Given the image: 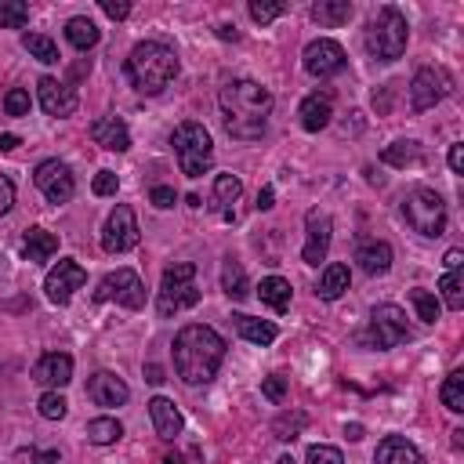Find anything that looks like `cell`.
<instances>
[{
  "instance_id": "obj_31",
  "label": "cell",
  "mask_w": 464,
  "mask_h": 464,
  "mask_svg": "<svg viewBox=\"0 0 464 464\" xmlns=\"http://www.w3.org/2000/svg\"><path fill=\"white\" fill-rule=\"evenodd\" d=\"M381 160H384L388 167H410V163H417V160H420V145H417V141H410V138L392 141V145L381 152Z\"/></svg>"
},
{
  "instance_id": "obj_40",
  "label": "cell",
  "mask_w": 464,
  "mask_h": 464,
  "mask_svg": "<svg viewBox=\"0 0 464 464\" xmlns=\"http://www.w3.org/2000/svg\"><path fill=\"white\" fill-rule=\"evenodd\" d=\"M36 410H40V417H47V420H62L65 410H69V402H65V395H58V392H44L40 402H36Z\"/></svg>"
},
{
  "instance_id": "obj_54",
  "label": "cell",
  "mask_w": 464,
  "mask_h": 464,
  "mask_svg": "<svg viewBox=\"0 0 464 464\" xmlns=\"http://www.w3.org/2000/svg\"><path fill=\"white\" fill-rule=\"evenodd\" d=\"M18 149V134H0V152H11Z\"/></svg>"
},
{
  "instance_id": "obj_30",
  "label": "cell",
  "mask_w": 464,
  "mask_h": 464,
  "mask_svg": "<svg viewBox=\"0 0 464 464\" xmlns=\"http://www.w3.org/2000/svg\"><path fill=\"white\" fill-rule=\"evenodd\" d=\"M239 192H243V181H239L236 174H218V178H214V199H218L225 221H232V210H228V207L239 199Z\"/></svg>"
},
{
  "instance_id": "obj_9",
  "label": "cell",
  "mask_w": 464,
  "mask_h": 464,
  "mask_svg": "<svg viewBox=\"0 0 464 464\" xmlns=\"http://www.w3.org/2000/svg\"><path fill=\"white\" fill-rule=\"evenodd\" d=\"M370 341L373 348H395L402 341H410V323H406V312L399 304H377L370 312Z\"/></svg>"
},
{
  "instance_id": "obj_37",
  "label": "cell",
  "mask_w": 464,
  "mask_h": 464,
  "mask_svg": "<svg viewBox=\"0 0 464 464\" xmlns=\"http://www.w3.org/2000/svg\"><path fill=\"white\" fill-rule=\"evenodd\" d=\"M410 301H413V308H417V319H424V323H435L439 319V301H435V294L431 290H424V286H413L410 290Z\"/></svg>"
},
{
  "instance_id": "obj_10",
  "label": "cell",
  "mask_w": 464,
  "mask_h": 464,
  "mask_svg": "<svg viewBox=\"0 0 464 464\" xmlns=\"http://www.w3.org/2000/svg\"><path fill=\"white\" fill-rule=\"evenodd\" d=\"M450 87H453V80H450L446 69H431V65H424V69L413 72V83H410V105H413L417 112H424V109L439 105V102L450 94Z\"/></svg>"
},
{
  "instance_id": "obj_29",
  "label": "cell",
  "mask_w": 464,
  "mask_h": 464,
  "mask_svg": "<svg viewBox=\"0 0 464 464\" xmlns=\"http://www.w3.org/2000/svg\"><path fill=\"white\" fill-rule=\"evenodd\" d=\"M312 18L319 25H344L352 18V4L348 0H319V4H312Z\"/></svg>"
},
{
  "instance_id": "obj_46",
  "label": "cell",
  "mask_w": 464,
  "mask_h": 464,
  "mask_svg": "<svg viewBox=\"0 0 464 464\" xmlns=\"http://www.w3.org/2000/svg\"><path fill=\"white\" fill-rule=\"evenodd\" d=\"M149 203H152V207H160V210H167V207H174V203H178V192H174L170 185H156V188L149 192Z\"/></svg>"
},
{
  "instance_id": "obj_4",
  "label": "cell",
  "mask_w": 464,
  "mask_h": 464,
  "mask_svg": "<svg viewBox=\"0 0 464 464\" xmlns=\"http://www.w3.org/2000/svg\"><path fill=\"white\" fill-rule=\"evenodd\" d=\"M406 40H410V25H406L402 11L392 7V4L381 7V11L370 18V25H366V51H370V58H377V62H395V58H402Z\"/></svg>"
},
{
  "instance_id": "obj_6",
  "label": "cell",
  "mask_w": 464,
  "mask_h": 464,
  "mask_svg": "<svg viewBox=\"0 0 464 464\" xmlns=\"http://www.w3.org/2000/svg\"><path fill=\"white\" fill-rule=\"evenodd\" d=\"M199 304V290H196V265L192 261H174L163 268V283H160V315H174L181 308Z\"/></svg>"
},
{
  "instance_id": "obj_50",
  "label": "cell",
  "mask_w": 464,
  "mask_h": 464,
  "mask_svg": "<svg viewBox=\"0 0 464 464\" xmlns=\"http://www.w3.org/2000/svg\"><path fill=\"white\" fill-rule=\"evenodd\" d=\"M450 167H453L457 174L464 170V145H460V141H457V145H450Z\"/></svg>"
},
{
  "instance_id": "obj_2",
  "label": "cell",
  "mask_w": 464,
  "mask_h": 464,
  "mask_svg": "<svg viewBox=\"0 0 464 464\" xmlns=\"http://www.w3.org/2000/svg\"><path fill=\"white\" fill-rule=\"evenodd\" d=\"M221 112L225 127L239 141H254L265 134V120L272 112V94L257 80H232L221 87Z\"/></svg>"
},
{
  "instance_id": "obj_5",
  "label": "cell",
  "mask_w": 464,
  "mask_h": 464,
  "mask_svg": "<svg viewBox=\"0 0 464 464\" xmlns=\"http://www.w3.org/2000/svg\"><path fill=\"white\" fill-rule=\"evenodd\" d=\"M170 145L178 152L181 174L199 178V174L210 170V163H214V141H210V134H207L203 123H192V120L188 123H178L174 134H170Z\"/></svg>"
},
{
  "instance_id": "obj_33",
  "label": "cell",
  "mask_w": 464,
  "mask_h": 464,
  "mask_svg": "<svg viewBox=\"0 0 464 464\" xmlns=\"http://www.w3.org/2000/svg\"><path fill=\"white\" fill-rule=\"evenodd\" d=\"M120 435H123V428H120V420H112V417H94V420H87V439H91L94 446H112Z\"/></svg>"
},
{
  "instance_id": "obj_38",
  "label": "cell",
  "mask_w": 464,
  "mask_h": 464,
  "mask_svg": "<svg viewBox=\"0 0 464 464\" xmlns=\"http://www.w3.org/2000/svg\"><path fill=\"white\" fill-rule=\"evenodd\" d=\"M29 22V4L22 0H0V29H22Z\"/></svg>"
},
{
  "instance_id": "obj_25",
  "label": "cell",
  "mask_w": 464,
  "mask_h": 464,
  "mask_svg": "<svg viewBox=\"0 0 464 464\" xmlns=\"http://www.w3.org/2000/svg\"><path fill=\"white\" fill-rule=\"evenodd\" d=\"M348 283H352V272H348V265H341V261H334V265H326L323 268V276H319V286H315V294L323 297V301H337L344 290H348Z\"/></svg>"
},
{
  "instance_id": "obj_47",
  "label": "cell",
  "mask_w": 464,
  "mask_h": 464,
  "mask_svg": "<svg viewBox=\"0 0 464 464\" xmlns=\"http://www.w3.org/2000/svg\"><path fill=\"white\" fill-rule=\"evenodd\" d=\"M25 464H58V450H29L22 453Z\"/></svg>"
},
{
  "instance_id": "obj_19",
  "label": "cell",
  "mask_w": 464,
  "mask_h": 464,
  "mask_svg": "<svg viewBox=\"0 0 464 464\" xmlns=\"http://www.w3.org/2000/svg\"><path fill=\"white\" fill-rule=\"evenodd\" d=\"M87 395H91L98 406H123V402L130 399V388H127L116 373L98 370V373L87 381Z\"/></svg>"
},
{
  "instance_id": "obj_45",
  "label": "cell",
  "mask_w": 464,
  "mask_h": 464,
  "mask_svg": "<svg viewBox=\"0 0 464 464\" xmlns=\"http://www.w3.org/2000/svg\"><path fill=\"white\" fill-rule=\"evenodd\" d=\"M91 188H94V196H116L120 178H116L112 170H98V174H94V181H91Z\"/></svg>"
},
{
  "instance_id": "obj_55",
  "label": "cell",
  "mask_w": 464,
  "mask_h": 464,
  "mask_svg": "<svg viewBox=\"0 0 464 464\" xmlns=\"http://www.w3.org/2000/svg\"><path fill=\"white\" fill-rule=\"evenodd\" d=\"M145 381H149V384H160V381H163V370H160V366H145Z\"/></svg>"
},
{
  "instance_id": "obj_57",
  "label": "cell",
  "mask_w": 464,
  "mask_h": 464,
  "mask_svg": "<svg viewBox=\"0 0 464 464\" xmlns=\"http://www.w3.org/2000/svg\"><path fill=\"white\" fill-rule=\"evenodd\" d=\"M276 464H294V457H279V460H276Z\"/></svg>"
},
{
  "instance_id": "obj_49",
  "label": "cell",
  "mask_w": 464,
  "mask_h": 464,
  "mask_svg": "<svg viewBox=\"0 0 464 464\" xmlns=\"http://www.w3.org/2000/svg\"><path fill=\"white\" fill-rule=\"evenodd\" d=\"M11 203H14V185H11V178L0 174V214H7Z\"/></svg>"
},
{
  "instance_id": "obj_17",
  "label": "cell",
  "mask_w": 464,
  "mask_h": 464,
  "mask_svg": "<svg viewBox=\"0 0 464 464\" xmlns=\"http://www.w3.org/2000/svg\"><path fill=\"white\" fill-rule=\"evenodd\" d=\"M33 381H40L44 388H65L72 381V355H65V352L40 355V362L33 366Z\"/></svg>"
},
{
  "instance_id": "obj_53",
  "label": "cell",
  "mask_w": 464,
  "mask_h": 464,
  "mask_svg": "<svg viewBox=\"0 0 464 464\" xmlns=\"http://www.w3.org/2000/svg\"><path fill=\"white\" fill-rule=\"evenodd\" d=\"M344 435H348L352 442H359V439H362V424H359V420H352V424H344Z\"/></svg>"
},
{
  "instance_id": "obj_43",
  "label": "cell",
  "mask_w": 464,
  "mask_h": 464,
  "mask_svg": "<svg viewBox=\"0 0 464 464\" xmlns=\"http://www.w3.org/2000/svg\"><path fill=\"white\" fill-rule=\"evenodd\" d=\"M261 395H265L268 402H283V399H286V377H283V373L265 377V381H261Z\"/></svg>"
},
{
  "instance_id": "obj_26",
  "label": "cell",
  "mask_w": 464,
  "mask_h": 464,
  "mask_svg": "<svg viewBox=\"0 0 464 464\" xmlns=\"http://www.w3.org/2000/svg\"><path fill=\"white\" fill-rule=\"evenodd\" d=\"M232 319H236L239 337H246V341H254V344H261V348H265V344H272V341H276V334H279L268 319H254V315H243V312H239V315H232Z\"/></svg>"
},
{
  "instance_id": "obj_14",
  "label": "cell",
  "mask_w": 464,
  "mask_h": 464,
  "mask_svg": "<svg viewBox=\"0 0 464 464\" xmlns=\"http://www.w3.org/2000/svg\"><path fill=\"white\" fill-rule=\"evenodd\" d=\"M83 279H87V272H83V265H80V261H72V257L58 261V268H51V272H47V279H44L47 301H54V304H69V297L83 286Z\"/></svg>"
},
{
  "instance_id": "obj_12",
  "label": "cell",
  "mask_w": 464,
  "mask_h": 464,
  "mask_svg": "<svg viewBox=\"0 0 464 464\" xmlns=\"http://www.w3.org/2000/svg\"><path fill=\"white\" fill-rule=\"evenodd\" d=\"M33 181H36V188L44 192L47 203H65V199H72V192H76L72 170H69L62 160H44V163L33 170Z\"/></svg>"
},
{
  "instance_id": "obj_8",
  "label": "cell",
  "mask_w": 464,
  "mask_h": 464,
  "mask_svg": "<svg viewBox=\"0 0 464 464\" xmlns=\"http://www.w3.org/2000/svg\"><path fill=\"white\" fill-rule=\"evenodd\" d=\"M94 301H116L123 308H141L145 304V283L134 268H116L98 283Z\"/></svg>"
},
{
  "instance_id": "obj_36",
  "label": "cell",
  "mask_w": 464,
  "mask_h": 464,
  "mask_svg": "<svg viewBox=\"0 0 464 464\" xmlns=\"http://www.w3.org/2000/svg\"><path fill=\"white\" fill-rule=\"evenodd\" d=\"M439 395H442V406H446V410L460 413V410H464V370H453V373L442 381Z\"/></svg>"
},
{
  "instance_id": "obj_34",
  "label": "cell",
  "mask_w": 464,
  "mask_h": 464,
  "mask_svg": "<svg viewBox=\"0 0 464 464\" xmlns=\"http://www.w3.org/2000/svg\"><path fill=\"white\" fill-rule=\"evenodd\" d=\"M22 47H25L36 62H44V65L58 62V47H54V40L44 36V33H25V36H22Z\"/></svg>"
},
{
  "instance_id": "obj_13",
  "label": "cell",
  "mask_w": 464,
  "mask_h": 464,
  "mask_svg": "<svg viewBox=\"0 0 464 464\" xmlns=\"http://www.w3.org/2000/svg\"><path fill=\"white\" fill-rule=\"evenodd\" d=\"M304 69L312 72V76H319V80H326V76H337L341 69H344V47L337 44V40H330V36H319V40H312L308 47H304Z\"/></svg>"
},
{
  "instance_id": "obj_42",
  "label": "cell",
  "mask_w": 464,
  "mask_h": 464,
  "mask_svg": "<svg viewBox=\"0 0 464 464\" xmlns=\"http://www.w3.org/2000/svg\"><path fill=\"white\" fill-rule=\"evenodd\" d=\"M283 11H286V4H265V0H250V18H254V22H261V25H265V22H276Z\"/></svg>"
},
{
  "instance_id": "obj_51",
  "label": "cell",
  "mask_w": 464,
  "mask_h": 464,
  "mask_svg": "<svg viewBox=\"0 0 464 464\" xmlns=\"http://www.w3.org/2000/svg\"><path fill=\"white\" fill-rule=\"evenodd\" d=\"M272 199H276V192H272V185H265V188L257 192V210H272V207H276Z\"/></svg>"
},
{
  "instance_id": "obj_18",
  "label": "cell",
  "mask_w": 464,
  "mask_h": 464,
  "mask_svg": "<svg viewBox=\"0 0 464 464\" xmlns=\"http://www.w3.org/2000/svg\"><path fill=\"white\" fill-rule=\"evenodd\" d=\"M91 138H94V145H102L109 152H127L130 149V130L120 116H98L91 123Z\"/></svg>"
},
{
  "instance_id": "obj_41",
  "label": "cell",
  "mask_w": 464,
  "mask_h": 464,
  "mask_svg": "<svg viewBox=\"0 0 464 464\" xmlns=\"http://www.w3.org/2000/svg\"><path fill=\"white\" fill-rule=\"evenodd\" d=\"M4 112L7 116H25L29 112V91L25 87H11L4 94Z\"/></svg>"
},
{
  "instance_id": "obj_28",
  "label": "cell",
  "mask_w": 464,
  "mask_h": 464,
  "mask_svg": "<svg viewBox=\"0 0 464 464\" xmlns=\"http://www.w3.org/2000/svg\"><path fill=\"white\" fill-rule=\"evenodd\" d=\"M65 36H69V44L76 47V51H91L94 44H98V25L91 22V18H83V14H76V18H69L65 22Z\"/></svg>"
},
{
  "instance_id": "obj_21",
  "label": "cell",
  "mask_w": 464,
  "mask_h": 464,
  "mask_svg": "<svg viewBox=\"0 0 464 464\" xmlns=\"http://www.w3.org/2000/svg\"><path fill=\"white\" fill-rule=\"evenodd\" d=\"M355 261L366 276H384L392 268V246L384 239H362L355 246Z\"/></svg>"
},
{
  "instance_id": "obj_22",
  "label": "cell",
  "mask_w": 464,
  "mask_h": 464,
  "mask_svg": "<svg viewBox=\"0 0 464 464\" xmlns=\"http://www.w3.org/2000/svg\"><path fill=\"white\" fill-rule=\"evenodd\" d=\"M377 464H424L420 460V450L413 442H406L402 435H384L377 442V453H373Z\"/></svg>"
},
{
  "instance_id": "obj_11",
  "label": "cell",
  "mask_w": 464,
  "mask_h": 464,
  "mask_svg": "<svg viewBox=\"0 0 464 464\" xmlns=\"http://www.w3.org/2000/svg\"><path fill=\"white\" fill-rule=\"evenodd\" d=\"M138 239H141V232H138L134 210H130L127 203H120V207L109 214V221H105L102 250H105V254H123V250H134V246H138Z\"/></svg>"
},
{
  "instance_id": "obj_56",
  "label": "cell",
  "mask_w": 464,
  "mask_h": 464,
  "mask_svg": "<svg viewBox=\"0 0 464 464\" xmlns=\"http://www.w3.org/2000/svg\"><path fill=\"white\" fill-rule=\"evenodd\" d=\"M218 36H221V40H239L236 25H218Z\"/></svg>"
},
{
  "instance_id": "obj_44",
  "label": "cell",
  "mask_w": 464,
  "mask_h": 464,
  "mask_svg": "<svg viewBox=\"0 0 464 464\" xmlns=\"http://www.w3.org/2000/svg\"><path fill=\"white\" fill-rule=\"evenodd\" d=\"M308 464H344L341 450L337 446H308Z\"/></svg>"
},
{
  "instance_id": "obj_32",
  "label": "cell",
  "mask_w": 464,
  "mask_h": 464,
  "mask_svg": "<svg viewBox=\"0 0 464 464\" xmlns=\"http://www.w3.org/2000/svg\"><path fill=\"white\" fill-rule=\"evenodd\" d=\"M221 290L232 297V301H239V297H246L250 290H246V272H243V265L239 261H225V268H221Z\"/></svg>"
},
{
  "instance_id": "obj_7",
  "label": "cell",
  "mask_w": 464,
  "mask_h": 464,
  "mask_svg": "<svg viewBox=\"0 0 464 464\" xmlns=\"http://www.w3.org/2000/svg\"><path fill=\"white\" fill-rule=\"evenodd\" d=\"M402 214H406V225H410L413 232H420V236H442V228H446V203H442V196H439L435 188H428V185H417V188L406 196Z\"/></svg>"
},
{
  "instance_id": "obj_39",
  "label": "cell",
  "mask_w": 464,
  "mask_h": 464,
  "mask_svg": "<svg viewBox=\"0 0 464 464\" xmlns=\"http://www.w3.org/2000/svg\"><path fill=\"white\" fill-rule=\"evenodd\" d=\"M308 420H304V413H283V417H276V424H272V431H276V439H283V442H294L297 435H301V428H304Z\"/></svg>"
},
{
  "instance_id": "obj_1",
  "label": "cell",
  "mask_w": 464,
  "mask_h": 464,
  "mask_svg": "<svg viewBox=\"0 0 464 464\" xmlns=\"http://www.w3.org/2000/svg\"><path fill=\"white\" fill-rule=\"evenodd\" d=\"M225 359V341L203 323H188L174 337V370L185 384H207Z\"/></svg>"
},
{
  "instance_id": "obj_23",
  "label": "cell",
  "mask_w": 464,
  "mask_h": 464,
  "mask_svg": "<svg viewBox=\"0 0 464 464\" xmlns=\"http://www.w3.org/2000/svg\"><path fill=\"white\" fill-rule=\"evenodd\" d=\"M149 417H152V428H156L160 439H178L181 435V413H178V406L170 399L156 395L149 402Z\"/></svg>"
},
{
  "instance_id": "obj_24",
  "label": "cell",
  "mask_w": 464,
  "mask_h": 464,
  "mask_svg": "<svg viewBox=\"0 0 464 464\" xmlns=\"http://www.w3.org/2000/svg\"><path fill=\"white\" fill-rule=\"evenodd\" d=\"M22 254H25V261L44 265V261H51L58 254V236L47 232V228H29L22 236Z\"/></svg>"
},
{
  "instance_id": "obj_27",
  "label": "cell",
  "mask_w": 464,
  "mask_h": 464,
  "mask_svg": "<svg viewBox=\"0 0 464 464\" xmlns=\"http://www.w3.org/2000/svg\"><path fill=\"white\" fill-rule=\"evenodd\" d=\"M257 297H261L272 312H286V308H290V283H286L283 276H268V279H261Z\"/></svg>"
},
{
  "instance_id": "obj_15",
  "label": "cell",
  "mask_w": 464,
  "mask_h": 464,
  "mask_svg": "<svg viewBox=\"0 0 464 464\" xmlns=\"http://www.w3.org/2000/svg\"><path fill=\"white\" fill-rule=\"evenodd\" d=\"M304 228H308V239H304V250H301L304 265H319V261H326L330 236H334V221H330V214L319 210V207H312V210L304 214Z\"/></svg>"
},
{
  "instance_id": "obj_35",
  "label": "cell",
  "mask_w": 464,
  "mask_h": 464,
  "mask_svg": "<svg viewBox=\"0 0 464 464\" xmlns=\"http://www.w3.org/2000/svg\"><path fill=\"white\" fill-rule=\"evenodd\" d=\"M439 290H442L446 308H453V312H460V308H464V276H460V268L446 272V276L439 279Z\"/></svg>"
},
{
  "instance_id": "obj_52",
  "label": "cell",
  "mask_w": 464,
  "mask_h": 464,
  "mask_svg": "<svg viewBox=\"0 0 464 464\" xmlns=\"http://www.w3.org/2000/svg\"><path fill=\"white\" fill-rule=\"evenodd\" d=\"M464 265V254L453 246V250H446V272H453V268H460Z\"/></svg>"
},
{
  "instance_id": "obj_20",
  "label": "cell",
  "mask_w": 464,
  "mask_h": 464,
  "mask_svg": "<svg viewBox=\"0 0 464 464\" xmlns=\"http://www.w3.org/2000/svg\"><path fill=\"white\" fill-rule=\"evenodd\" d=\"M297 116H301V127H304V130H323V127L330 123V116H334V98H330V91L308 94V98L301 102Z\"/></svg>"
},
{
  "instance_id": "obj_48",
  "label": "cell",
  "mask_w": 464,
  "mask_h": 464,
  "mask_svg": "<svg viewBox=\"0 0 464 464\" xmlns=\"http://www.w3.org/2000/svg\"><path fill=\"white\" fill-rule=\"evenodd\" d=\"M102 11H105L109 18H116V22H120V18H127V14H130V4H127V0H102Z\"/></svg>"
},
{
  "instance_id": "obj_16",
  "label": "cell",
  "mask_w": 464,
  "mask_h": 464,
  "mask_svg": "<svg viewBox=\"0 0 464 464\" xmlns=\"http://www.w3.org/2000/svg\"><path fill=\"white\" fill-rule=\"evenodd\" d=\"M36 94H40V109L47 116H72L76 112V91L65 87V83H58L54 76H40Z\"/></svg>"
},
{
  "instance_id": "obj_3",
  "label": "cell",
  "mask_w": 464,
  "mask_h": 464,
  "mask_svg": "<svg viewBox=\"0 0 464 464\" xmlns=\"http://www.w3.org/2000/svg\"><path fill=\"white\" fill-rule=\"evenodd\" d=\"M127 76L138 94H160L178 76V54L163 40H141L127 54Z\"/></svg>"
}]
</instances>
